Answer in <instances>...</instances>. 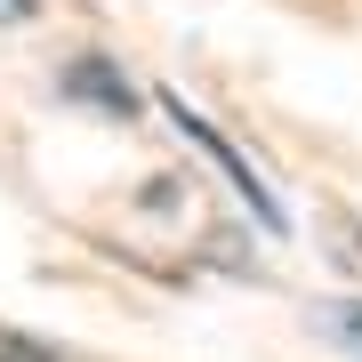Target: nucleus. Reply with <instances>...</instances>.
Listing matches in <instances>:
<instances>
[{"mask_svg":"<svg viewBox=\"0 0 362 362\" xmlns=\"http://www.w3.org/2000/svg\"><path fill=\"white\" fill-rule=\"evenodd\" d=\"M161 105H169V121H177V129H185V137H194L209 161L226 169V185H233V194H242V202H250V209L266 218V233H282V202H274V194H266V177H258V169H250V161H242V153H233V145L218 137V121H202V113H194L185 97H161Z\"/></svg>","mask_w":362,"mask_h":362,"instance_id":"obj_1","label":"nucleus"},{"mask_svg":"<svg viewBox=\"0 0 362 362\" xmlns=\"http://www.w3.org/2000/svg\"><path fill=\"white\" fill-rule=\"evenodd\" d=\"M65 97H89V105H105V113H137V89L105 65V57H81V65L65 73Z\"/></svg>","mask_w":362,"mask_h":362,"instance_id":"obj_2","label":"nucleus"},{"mask_svg":"<svg viewBox=\"0 0 362 362\" xmlns=\"http://www.w3.org/2000/svg\"><path fill=\"white\" fill-rule=\"evenodd\" d=\"M322 330H330L338 346H346V354L362 362V298H346V306H330V314H322Z\"/></svg>","mask_w":362,"mask_h":362,"instance_id":"obj_3","label":"nucleus"},{"mask_svg":"<svg viewBox=\"0 0 362 362\" xmlns=\"http://www.w3.org/2000/svg\"><path fill=\"white\" fill-rule=\"evenodd\" d=\"M0 362H65V354L40 346V338H25V330H0Z\"/></svg>","mask_w":362,"mask_h":362,"instance_id":"obj_4","label":"nucleus"},{"mask_svg":"<svg viewBox=\"0 0 362 362\" xmlns=\"http://www.w3.org/2000/svg\"><path fill=\"white\" fill-rule=\"evenodd\" d=\"M33 16V0H0V25H25Z\"/></svg>","mask_w":362,"mask_h":362,"instance_id":"obj_5","label":"nucleus"}]
</instances>
